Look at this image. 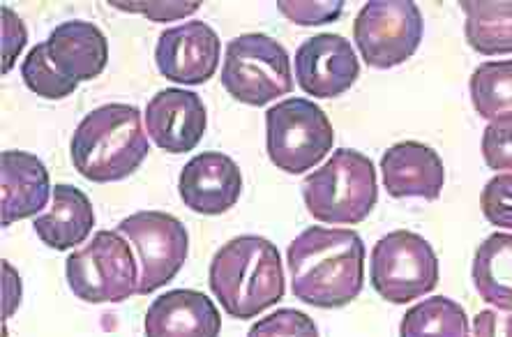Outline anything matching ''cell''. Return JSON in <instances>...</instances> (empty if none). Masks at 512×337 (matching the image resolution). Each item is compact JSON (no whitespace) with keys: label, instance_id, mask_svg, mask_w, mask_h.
I'll return each mask as SVG.
<instances>
[{"label":"cell","instance_id":"cell-5","mask_svg":"<svg viewBox=\"0 0 512 337\" xmlns=\"http://www.w3.org/2000/svg\"><path fill=\"white\" fill-rule=\"evenodd\" d=\"M335 141L326 111L305 97H289L266 114L270 162L286 174H305L330 153Z\"/></svg>","mask_w":512,"mask_h":337},{"label":"cell","instance_id":"cell-31","mask_svg":"<svg viewBox=\"0 0 512 337\" xmlns=\"http://www.w3.org/2000/svg\"><path fill=\"white\" fill-rule=\"evenodd\" d=\"M473 337H512V314L478 312L473 319Z\"/></svg>","mask_w":512,"mask_h":337},{"label":"cell","instance_id":"cell-6","mask_svg":"<svg viewBox=\"0 0 512 337\" xmlns=\"http://www.w3.org/2000/svg\"><path fill=\"white\" fill-rule=\"evenodd\" d=\"M65 275L72 294L81 301L123 303L139 291V268L132 247L118 231H97L86 247L65 261Z\"/></svg>","mask_w":512,"mask_h":337},{"label":"cell","instance_id":"cell-9","mask_svg":"<svg viewBox=\"0 0 512 337\" xmlns=\"http://www.w3.org/2000/svg\"><path fill=\"white\" fill-rule=\"evenodd\" d=\"M423 12L411 0H370L353 24L365 65L390 70L409 61L423 42Z\"/></svg>","mask_w":512,"mask_h":337},{"label":"cell","instance_id":"cell-23","mask_svg":"<svg viewBox=\"0 0 512 337\" xmlns=\"http://www.w3.org/2000/svg\"><path fill=\"white\" fill-rule=\"evenodd\" d=\"M469 93L473 109L485 121L512 114V61H489L471 74Z\"/></svg>","mask_w":512,"mask_h":337},{"label":"cell","instance_id":"cell-22","mask_svg":"<svg viewBox=\"0 0 512 337\" xmlns=\"http://www.w3.org/2000/svg\"><path fill=\"white\" fill-rule=\"evenodd\" d=\"M399 337H469V317L457 301L432 296L404 314Z\"/></svg>","mask_w":512,"mask_h":337},{"label":"cell","instance_id":"cell-4","mask_svg":"<svg viewBox=\"0 0 512 337\" xmlns=\"http://www.w3.org/2000/svg\"><path fill=\"white\" fill-rule=\"evenodd\" d=\"M303 199L314 220L360 224L379 199L376 169L363 153L340 148L303 181Z\"/></svg>","mask_w":512,"mask_h":337},{"label":"cell","instance_id":"cell-7","mask_svg":"<svg viewBox=\"0 0 512 337\" xmlns=\"http://www.w3.org/2000/svg\"><path fill=\"white\" fill-rule=\"evenodd\" d=\"M222 86L238 102L263 107L293 91L291 58L275 37L263 33L240 35L227 47Z\"/></svg>","mask_w":512,"mask_h":337},{"label":"cell","instance_id":"cell-19","mask_svg":"<svg viewBox=\"0 0 512 337\" xmlns=\"http://www.w3.org/2000/svg\"><path fill=\"white\" fill-rule=\"evenodd\" d=\"M95 227V213L88 194L79 187L60 183L51 194V208L35 217L33 229L44 245L54 250H70L81 245Z\"/></svg>","mask_w":512,"mask_h":337},{"label":"cell","instance_id":"cell-18","mask_svg":"<svg viewBox=\"0 0 512 337\" xmlns=\"http://www.w3.org/2000/svg\"><path fill=\"white\" fill-rule=\"evenodd\" d=\"M3 174V227L28 220L47 206L54 190L49 171L40 157L24 151H5L0 155Z\"/></svg>","mask_w":512,"mask_h":337},{"label":"cell","instance_id":"cell-32","mask_svg":"<svg viewBox=\"0 0 512 337\" xmlns=\"http://www.w3.org/2000/svg\"><path fill=\"white\" fill-rule=\"evenodd\" d=\"M3 273H5V294H3V303H5V310H3V317L7 319L12 312H17L19 307V298H21V284H19V275L14 268L3 261Z\"/></svg>","mask_w":512,"mask_h":337},{"label":"cell","instance_id":"cell-20","mask_svg":"<svg viewBox=\"0 0 512 337\" xmlns=\"http://www.w3.org/2000/svg\"><path fill=\"white\" fill-rule=\"evenodd\" d=\"M471 277L485 303L512 312V234H492L478 245Z\"/></svg>","mask_w":512,"mask_h":337},{"label":"cell","instance_id":"cell-10","mask_svg":"<svg viewBox=\"0 0 512 337\" xmlns=\"http://www.w3.org/2000/svg\"><path fill=\"white\" fill-rule=\"evenodd\" d=\"M137 247L141 261V277L137 294L148 296L180 273L190 252V236L185 224L169 213L141 211L116 227Z\"/></svg>","mask_w":512,"mask_h":337},{"label":"cell","instance_id":"cell-27","mask_svg":"<svg viewBox=\"0 0 512 337\" xmlns=\"http://www.w3.org/2000/svg\"><path fill=\"white\" fill-rule=\"evenodd\" d=\"M109 5L130 14H143L150 21L164 24V21L190 17V14L199 12L203 3H199V0H111Z\"/></svg>","mask_w":512,"mask_h":337},{"label":"cell","instance_id":"cell-14","mask_svg":"<svg viewBox=\"0 0 512 337\" xmlns=\"http://www.w3.org/2000/svg\"><path fill=\"white\" fill-rule=\"evenodd\" d=\"M183 204L199 215H222L238 204L243 192L240 167L224 153H199L185 164L178 178Z\"/></svg>","mask_w":512,"mask_h":337},{"label":"cell","instance_id":"cell-8","mask_svg":"<svg viewBox=\"0 0 512 337\" xmlns=\"http://www.w3.org/2000/svg\"><path fill=\"white\" fill-rule=\"evenodd\" d=\"M370 280L383 301H418L439 284V257L423 236L399 229L383 236L372 250Z\"/></svg>","mask_w":512,"mask_h":337},{"label":"cell","instance_id":"cell-26","mask_svg":"<svg viewBox=\"0 0 512 337\" xmlns=\"http://www.w3.org/2000/svg\"><path fill=\"white\" fill-rule=\"evenodd\" d=\"M277 10L298 26H323L342 17L344 0H280Z\"/></svg>","mask_w":512,"mask_h":337},{"label":"cell","instance_id":"cell-1","mask_svg":"<svg viewBox=\"0 0 512 337\" xmlns=\"http://www.w3.org/2000/svg\"><path fill=\"white\" fill-rule=\"evenodd\" d=\"M291 291L298 301L321 310L356 301L365 284V245L356 231L310 227L286 252Z\"/></svg>","mask_w":512,"mask_h":337},{"label":"cell","instance_id":"cell-30","mask_svg":"<svg viewBox=\"0 0 512 337\" xmlns=\"http://www.w3.org/2000/svg\"><path fill=\"white\" fill-rule=\"evenodd\" d=\"M28 40L24 21L19 14H14L10 7H3V74L12 70L14 61H17L21 49Z\"/></svg>","mask_w":512,"mask_h":337},{"label":"cell","instance_id":"cell-17","mask_svg":"<svg viewBox=\"0 0 512 337\" xmlns=\"http://www.w3.org/2000/svg\"><path fill=\"white\" fill-rule=\"evenodd\" d=\"M47 49L58 72L72 81L100 77L109 63V42L90 21H65L56 26L47 40Z\"/></svg>","mask_w":512,"mask_h":337},{"label":"cell","instance_id":"cell-21","mask_svg":"<svg viewBox=\"0 0 512 337\" xmlns=\"http://www.w3.org/2000/svg\"><path fill=\"white\" fill-rule=\"evenodd\" d=\"M464 35L483 56L512 54V0H462Z\"/></svg>","mask_w":512,"mask_h":337},{"label":"cell","instance_id":"cell-28","mask_svg":"<svg viewBox=\"0 0 512 337\" xmlns=\"http://www.w3.org/2000/svg\"><path fill=\"white\" fill-rule=\"evenodd\" d=\"M480 208L494 227L512 229V174H499L480 192Z\"/></svg>","mask_w":512,"mask_h":337},{"label":"cell","instance_id":"cell-15","mask_svg":"<svg viewBox=\"0 0 512 337\" xmlns=\"http://www.w3.org/2000/svg\"><path fill=\"white\" fill-rule=\"evenodd\" d=\"M383 187L393 199L418 197L436 201L441 197L446 171L434 148L418 141H402L390 146L381 157Z\"/></svg>","mask_w":512,"mask_h":337},{"label":"cell","instance_id":"cell-11","mask_svg":"<svg viewBox=\"0 0 512 337\" xmlns=\"http://www.w3.org/2000/svg\"><path fill=\"white\" fill-rule=\"evenodd\" d=\"M220 61V35L203 21L173 26L155 47V65L164 79L201 86L215 77Z\"/></svg>","mask_w":512,"mask_h":337},{"label":"cell","instance_id":"cell-2","mask_svg":"<svg viewBox=\"0 0 512 337\" xmlns=\"http://www.w3.org/2000/svg\"><path fill=\"white\" fill-rule=\"evenodd\" d=\"M208 282L233 319L259 317L284 296L280 250L261 236L233 238L210 261Z\"/></svg>","mask_w":512,"mask_h":337},{"label":"cell","instance_id":"cell-25","mask_svg":"<svg viewBox=\"0 0 512 337\" xmlns=\"http://www.w3.org/2000/svg\"><path fill=\"white\" fill-rule=\"evenodd\" d=\"M247 337H319V328L300 310H277L256 321Z\"/></svg>","mask_w":512,"mask_h":337},{"label":"cell","instance_id":"cell-3","mask_svg":"<svg viewBox=\"0 0 512 337\" xmlns=\"http://www.w3.org/2000/svg\"><path fill=\"white\" fill-rule=\"evenodd\" d=\"M70 153L86 181L116 183L132 176L148 157L141 111L120 102L90 111L74 130Z\"/></svg>","mask_w":512,"mask_h":337},{"label":"cell","instance_id":"cell-24","mask_svg":"<svg viewBox=\"0 0 512 337\" xmlns=\"http://www.w3.org/2000/svg\"><path fill=\"white\" fill-rule=\"evenodd\" d=\"M21 77H24L28 91L47 97V100H63V97H70L77 91V81L63 77L51 61L47 42L35 44L28 51L26 61L21 63Z\"/></svg>","mask_w":512,"mask_h":337},{"label":"cell","instance_id":"cell-29","mask_svg":"<svg viewBox=\"0 0 512 337\" xmlns=\"http://www.w3.org/2000/svg\"><path fill=\"white\" fill-rule=\"evenodd\" d=\"M483 157L494 171H512V114L499 116L483 132Z\"/></svg>","mask_w":512,"mask_h":337},{"label":"cell","instance_id":"cell-16","mask_svg":"<svg viewBox=\"0 0 512 337\" xmlns=\"http://www.w3.org/2000/svg\"><path fill=\"white\" fill-rule=\"evenodd\" d=\"M143 328L146 337H217L222 317L206 294L176 289L150 303Z\"/></svg>","mask_w":512,"mask_h":337},{"label":"cell","instance_id":"cell-12","mask_svg":"<svg viewBox=\"0 0 512 337\" xmlns=\"http://www.w3.org/2000/svg\"><path fill=\"white\" fill-rule=\"evenodd\" d=\"M358 77L356 51L342 35H314L296 51V79L307 95L333 100L349 91Z\"/></svg>","mask_w":512,"mask_h":337},{"label":"cell","instance_id":"cell-13","mask_svg":"<svg viewBox=\"0 0 512 337\" xmlns=\"http://www.w3.org/2000/svg\"><path fill=\"white\" fill-rule=\"evenodd\" d=\"M146 132L164 153H192L206 134L208 111L201 97L183 88L160 91L146 107Z\"/></svg>","mask_w":512,"mask_h":337}]
</instances>
